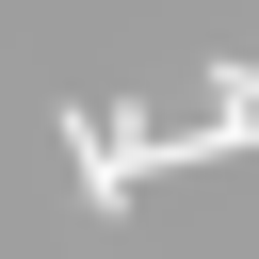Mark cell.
I'll list each match as a JSON object with an SVG mask.
<instances>
[{
	"label": "cell",
	"instance_id": "6da1fadb",
	"mask_svg": "<svg viewBox=\"0 0 259 259\" xmlns=\"http://www.w3.org/2000/svg\"><path fill=\"white\" fill-rule=\"evenodd\" d=\"M65 162H81V210H130V178L162 162V130H146V113H97V97H81V113H65Z\"/></svg>",
	"mask_w": 259,
	"mask_h": 259
}]
</instances>
